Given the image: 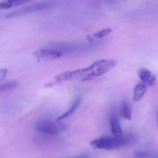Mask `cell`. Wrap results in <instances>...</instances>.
Returning <instances> with one entry per match:
<instances>
[{
    "instance_id": "13",
    "label": "cell",
    "mask_w": 158,
    "mask_h": 158,
    "mask_svg": "<svg viewBox=\"0 0 158 158\" xmlns=\"http://www.w3.org/2000/svg\"><path fill=\"white\" fill-rule=\"evenodd\" d=\"M112 30L111 28H107L106 29H103L101 31H99L98 33H96L93 35L94 37L96 38L97 39H101L106 36L108 35L111 32Z\"/></svg>"
},
{
    "instance_id": "6",
    "label": "cell",
    "mask_w": 158,
    "mask_h": 158,
    "mask_svg": "<svg viewBox=\"0 0 158 158\" xmlns=\"http://www.w3.org/2000/svg\"><path fill=\"white\" fill-rule=\"evenodd\" d=\"M139 77L142 82L151 86L156 85V77L152 73L146 68H141L139 71Z\"/></svg>"
},
{
    "instance_id": "12",
    "label": "cell",
    "mask_w": 158,
    "mask_h": 158,
    "mask_svg": "<svg viewBox=\"0 0 158 158\" xmlns=\"http://www.w3.org/2000/svg\"><path fill=\"white\" fill-rule=\"evenodd\" d=\"M19 85V83L16 81H9L2 83L0 85V92L4 93L13 90L17 88Z\"/></svg>"
},
{
    "instance_id": "3",
    "label": "cell",
    "mask_w": 158,
    "mask_h": 158,
    "mask_svg": "<svg viewBox=\"0 0 158 158\" xmlns=\"http://www.w3.org/2000/svg\"><path fill=\"white\" fill-rule=\"evenodd\" d=\"M60 121L48 118L40 119L36 123L35 130L40 133L47 135H59L64 132L67 128L66 125Z\"/></svg>"
},
{
    "instance_id": "8",
    "label": "cell",
    "mask_w": 158,
    "mask_h": 158,
    "mask_svg": "<svg viewBox=\"0 0 158 158\" xmlns=\"http://www.w3.org/2000/svg\"><path fill=\"white\" fill-rule=\"evenodd\" d=\"M120 115L126 120H131L132 118V107L127 100L123 101L120 108Z\"/></svg>"
},
{
    "instance_id": "16",
    "label": "cell",
    "mask_w": 158,
    "mask_h": 158,
    "mask_svg": "<svg viewBox=\"0 0 158 158\" xmlns=\"http://www.w3.org/2000/svg\"><path fill=\"white\" fill-rule=\"evenodd\" d=\"M156 114H157V124H158V111L156 113Z\"/></svg>"
},
{
    "instance_id": "1",
    "label": "cell",
    "mask_w": 158,
    "mask_h": 158,
    "mask_svg": "<svg viewBox=\"0 0 158 158\" xmlns=\"http://www.w3.org/2000/svg\"><path fill=\"white\" fill-rule=\"evenodd\" d=\"M117 64V61L113 59L100 60L86 68L60 74L54 77V80L58 84L69 81H89L103 75L114 68Z\"/></svg>"
},
{
    "instance_id": "4",
    "label": "cell",
    "mask_w": 158,
    "mask_h": 158,
    "mask_svg": "<svg viewBox=\"0 0 158 158\" xmlns=\"http://www.w3.org/2000/svg\"><path fill=\"white\" fill-rule=\"evenodd\" d=\"M56 4V2L55 1H48L32 4L7 14L5 16V18L7 19L13 18L48 10L53 8Z\"/></svg>"
},
{
    "instance_id": "7",
    "label": "cell",
    "mask_w": 158,
    "mask_h": 158,
    "mask_svg": "<svg viewBox=\"0 0 158 158\" xmlns=\"http://www.w3.org/2000/svg\"><path fill=\"white\" fill-rule=\"evenodd\" d=\"M110 126L111 131L113 135L120 136L123 135L122 127L117 114L115 111L112 113L110 118Z\"/></svg>"
},
{
    "instance_id": "2",
    "label": "cell",
    "mask_w": 158,
    "mask_h": 158,
    "mask_svg": "<svg viewBox=\"0 0 158 158\" xmlns=\"http://www.w3.org/2000/svg\"><path fill=\"white\" fill-rule=\"evenodd\" d=\"M135 139L134 136L125 135L120 136H103L90 141V144L97 149L114 150L127 145Z\"/></svg>"
},
{
    "instance_id": "11",
    "label": "cell",
    "mask_w": 158,
    "mask_h": 158,
    "mask_svg": "<svg viewBox=\"0 0 158 158\" xmlns=\"http://www.w3.org/2000/svg\"><path fill=\"white\" fill-rule=\"evenodd\" d=\"M81 100H82V98L80 96H78L77 98H76L75 101L74 103H73L72 106H71V108L68 110V111L64 113L63 114H62L60 116H59L57 120L58 121H61L66 117H68L70 115H72L76 110L77 108H78V106L80 105L81 103Z\"/></svg>"
},
{
    "instance_id": "15",
    "label": "cell",
    "mask_w": 158,
    "mask_h": 158,
    "mask_svg": "<svg viewBox=\"0 0 158 158\" xmlns=\"http://www.w3.org/2000/svg\"><path fill=\"white\" fill-rule=\"evenodd\" d=\"M8 72V69H5V68L1 70V71H0V80L1 82L5 79Z\"/></svg>"
},
{
    "instance_id": "9",
    "label": "cell",
    "mask_w": 158,
    "mask_h": 158,
    "mask_svg": "<svg viewBox=\"0 0 158 158\" xmlns=\"http://www.w3.org/2000/svg\"><path fill=\"white\" fill-rule=\"evenodd\" d=\"M148 85L143 82H139L135 87L134 91V100L136 102L140 100L147 89Z\"/></svg>"
},
{
    "instance_id": "5",
    "label": "cell",
    "mask_w": 158,
    "mask_h": 158,
    "mask_svg": "<svg viewBox=\"0 0 158 158\" xmlns=\"http://www.w3.org/2000/svg\"><path fill=\"white\" fill-rule=\"evenodd\" d=\"M33 55L37 59L48 60L59 59L63 55L62 53L59 51L52 49H41L36 51Z\"/></svg>"
},
{
    "instance_id": "14",
    "label": "cell",
    "mask_w": 158,
    "mask_h": 158,
    "mask_svg": "<svg viewBox=\"0 0 158 158\" xmlns=\"http://www.w3.org/2000/svg\"><path fill=\"white\" fill-rule=\"evenodd\" d=\"M151 152L145 151H137L134 153V156L137 158H146L150 157Z\"/></svg>"
},
{
    "instance_id": "10",
    "label": "cell",
    "mask_w": 158,
    "mask_h": 158,
    "mask_svg": "<svg viewBox=\"0 0 158 158\" xmlns=\"http://www.w3.org/2000/svg\"><path fill=\"white\" fill-rule=\"evenodd\" d=\"M32 0H3L0 3L1 10H7L27 3Z\"/></svg>"
}]
</instances>
